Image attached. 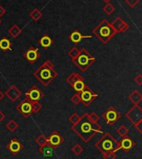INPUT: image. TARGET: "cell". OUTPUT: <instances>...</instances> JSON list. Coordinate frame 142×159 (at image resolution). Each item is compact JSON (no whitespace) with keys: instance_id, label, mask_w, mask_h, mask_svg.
Listing matches in <instances>:
<instances>
[{"instance_id":"1","label":"cell","mask_w":142,"mask_h":159,"mask_svg":"<svg viewBox=\"0 0 142 159\" xmlns=\"http://www.w3.org/2000/svg\"><path fill=\"white\" fill-rule=\"evenodd\" d=\"M87 114L88 113H86L82 116H81L80 121L76 124L73 125L72 127L73 131L78 135L84 142H90L97 133L102 132L101 128L98 124V122L94 123L91 122L87 117Z\"/></svg>"},{"instance_id":"2","label":"cell","mask_w":142,"mask_h":159,"mask_svg":"<svg viewBox=\"0 0 142 159\" xmlns=\"http://www.w3.org/2000/svg\"><path fill=\"white\" fill-rule=\"evenodd\" d=\"M58 73L54 69V65L50 60H47L33 73V76L44 87H48L57 77Z\"/></svg>"},{"instance_id":"3","label":"cell","mask_w":142,"mask_h":159,"mask_svg":"<svg viewBox=\"0 0 142 159\" xmlns=\"http://www.w3.org/2000/svg\"><path fill=\"white\" fill-rule=\"evenodd\" d=\"M93 34L100 40L102 43L106 44L111 38L116 34V32L112 28L111 23H109L106 19H103L96 28H94Z\"/></svg>"},{"instance_id":"4","label":"cell","mask_w":142,"mask_h":159,"mask_svg":"<svg viewBox=\"0 0 142 159\" xmlns=\"http://www.w3.org/2000/svg\"><path fill=\"white\" fill-rule=\"evenodd\" d=\"M95 147L101 153L106 152H116L119 151V142L114 138L111 133L106 132L95 143Z\"/></svg>"},{"instance_id":"5","label":"cell","mask_w":142,"mask_h":159,"mask_svg":"<svg viewBox=\"0 0 142 159\" xmlns=\"http://www.w3.org/2000/svg\"><path fill=\"white\" fill-rule=\"evenodd\" d=\"M72 61L82 72H85L93 64L94 62L96 61V59L87 49L82 48L80 50L76 59H74Z\"/></svg>"},{"instance_id":"6","label":"cell","mask_w":142,"mask_h":159,"mask_svg":"<svg viewBox=\"0 0 142 159\" xmlns=\"http://www.w3.org/2000/svg\"><path fill=\"white\" fill-rule=\"evenodd\" d=\"M66 82L73 87V89L76 90V93H81L87 86V84L84 83L83 77L78 73H72L70 76L66 78Z\"/></svg>"},{"instance_id":"7","label":"cell","mask_w":142,"mask_h":159,"mask_svg":"<svg viewBox=\"0 0 142 159\" xmlns=\"http://www.w3.org/2000/svg\"><path fill=\"white\" fill-rule=\"evenodd\" d=\"M102 118L108 125L112 126L121 118V114L114 107L111 106L102 114Z\"/></svg>"},{"instance_id":"8","label":"cell","mask_w":142,"mask_h":159,"mask_svg":"<svg viewBox=\"0 0 142 159\" xmlns=\"http://www.w3.org/2000/svg\"><path fill=\"white\" fill-rule=\"evenodd\" d=\"M79 94L81 97V103H82L86 107L89 106L96 98L98 97V94H95L88 86L86 87L85 89L79 93Z\"/></svg>"},{"instance_id":"9","label":"cell","mask_w":142,"mask_h":159,"mask_svg":"<svg viewBox=\"0 0 142 159\" xmlns=\"http://www.w3.org/2000/svg\"><path fill=\"white\" fill-rule=\"evenodd\" d=\"M125 118L128 119L129 121L131 122L133 124H135L138 122L142 120V108L141 106L135 105L132 107L130 110L125 113Z\"/></svg>"},{"instance_id":"10","label":"cell","mask_w":142,"mask_h":159,"mask_svg":"<svg viewBox=\"0 0 142 159\" xmlns=\"http://www.w3.org/2000/svg\"><path fill=\"white\" fill-rule=\"evenodd\" d=\"M16 109L21 113L23 117L28 118L32 114V103L25 97L16 107Z\"/></svg>"},{"instance_id":"11","label":"cell","mask_w":142,"mask_h":159,"mask_svg":"<svg viewBox=\"0 0 142 159\" xmlns=\"http://www.w3.org/2000/svg\"><path fill=\"white\" fill-rule=\"evenodd\" d=\"M25 97L27 99L31 101L32 103H35V102H39L41 99H42V97H44V94L38 86L34 85L26 92Z\"/></svg>"},{"instance_id":"12","label":"cell","mask_w":142,"mask_h":159,"mask_svg":"<svg viewBox=\"0 0 142 159\" xmlns=\"http://www.w3.org/2000/svg\"><path fill=\"white\" fill-rule=\"evenodd\" d=\"M63 142H64V138H63V136L60 134L57 131L52 132L49 134L48 137L47 138V142L54 150L58 148L59 147L63 144Z\"/></svg>"},{"instance_id":"13","label":"cell","mask_w":142,"mask_h":159,"mask_svg":"<svg viewBox=\"0 0 142 159\" xmlns=\"http://www.w3.org/2000/svg\"><path fill=\"white\" fill-rule=\"evenodd\" d=\"M40 57H41V54H40L39 50L38 48H35V47H30L23 53V58H25L29 63H34Z\"/></svg>"},{"instance_id":"14","label":"cell","mask_w":142,"mask_h":159,"mask_svg":"<svg viewBox=\"0 0 142 159\" xmlns=\"http://www.w3.org/2000/svg\"><path fill=\"white\" fill-rule=\"evenodd\" d=\"M4 95L12 102H15L21 97L22 93L15 85H11L4 93Z\"/></svg>"},{"instance_id":"15","label":"cell","mask_w":142,"mask_h":159,"mask_svg":"<svg viewBox=\"0 0 142 159\" xmlns=\"http://www.w3.org/2000/svg\"><path fill=\"white\" fill-rule=\"evenodd\" d=\"M135 145V142H134V140L126 136L122 138V139L119 142V150H123L124 152H128L134 148Z\"/></svg>"},{"instance_id":"16","label":"cell","mask_w":142,"mask_h":159,"mask_svg":"<svg viewBox=\"0 0 142 159\" xmlns=\"http://www.w3.org/2000/svg\"><path fill=\"white\" fill-rule=\"evenodd\" d=\"M7 149L13 155H17L23 149V145L17 138H13L7 145Z\"/></svg>"},{"instance_id":"17","label":"cell","mask_w":142,"mask_h":159,"mask_svg":"<svg viewBox=\"0 0 142 159\" xmlns=\"http://www.w3.org/2000/svg\"><path fill=\"white\" fill-rule=\"evenodd\" d=\"M69 38L73 43H75L76 45L78 44L84 38H91V35H82L81 32L76 29L69 35Z\"/></svg>"},{"instance_id":"18","label":"cell","mask_w":142,"mask_h":159,"mask_svg":"<svg viewBox=\"0 0 142 159\" xmlns=\"http://www.w3.org/2000/svg\"><path fill=\"white\" fill-rule=\"evenodd\" d=\"M128 99L132 103L135 104V105L141 106L140 103H141V101H142V95L139 92L138 90L133 91L131 94L129 95Z\"/></svg>"},{"instance_id":"19","label":"cell","mask_w":142,"mask_h":159,"mask_svg":"<svg viewBox=\"0 0 142 159\" xmlns=\"http://www.w3.org/2000/svg\"><path fill=\"white\" fill-rule=\"evenodd\" d=\"M53 151H54V149L52 148L48 143H46V144L41 146L39 148V152L45 157H52Z\"/></svg>"},{"instance_id":"20","label":"cell","mask_w":142,"mask_h":159,"mask_svg":"<svg viewBox=\"0 0 142 159\" xmlns=\"http://www.w3.org/2000/svg\"><path fill=\"white\" fill-rule=\"evenodd\" d=\"M38 43L41 45V47L44 49H49L53 43V40L49 37L48 35H43L42 38L39 39Z\"/></svg>"},{"instance_id":"21","label":"cell","mask_w":142,"mask_h":159,"mask_svg":"<svg viewBox=\"0 0 142 159\" xmlns=\"http://www.w3.org/2000/svg\"><path fill=\"white\" fill-rule=\"evenodd\" d=\"M12 43L7 37H4L0 40V49L3 52H7L8 50H12Z\"/></svg>"},{"instance_id":"22","label":"cell","mask_w":142,"mask_h":159,"mask_svg":"<svg viewBox=\"0 0 142 159\" xmlns=\"http://www.w3.org/2000/svg\"><path fill=\"white\" fill-rule=\"evenodd\" d=\"M8 33H9L13 38H17V37L22 33V29L19 28L17 25L15 24L13 25V26L8 30Z\"/></svg>"},{"instance_id":"23","label":"cell","mask_w":142,"mask_h":159,"mask_svg":"<svg viewBox=\"0 0 142 159\" xmlns=\"http://www.w3.org/2000/svg\"><path fill=\"white\" fill-rule=\"evenodd\" d=\"M29 16H30V17H31L32 20L37 22V21L40 20L42 17V13L39 10L38 8H34V9L30 13Z\"/></svg>"},{"instance_id":"24","label":"cell","mask_w":142,"mask_h":159,"mask_svg":"<svg viewBox=\"0 0 142 159\" xmlns=\"http://www.w3.org/2000/svg\"><path fill=\"white\" fill-rule=\"evenodd\" d=\"M123 21L124 20L121 17H117L112 23H111L112 28H114V30L116 32V33H119V28H120L121 24L123 23Z\"/></svg>"},{"instance_id":"25","label":"cell","mask_w":142,"mask_h":159,"mask_svg":"<svg viewBox=\"0 0 142 159\" xmlns=\"http://www.w3.org/2000/svg\"><path fill=\"white\" fill-rule=\"evenodd\" d=\"M116 133L119 136H121V138H124L129 134V129L125 127V125H121L116 129Z\"/></svg>"},{"instance_id":"26","label":"cell","mask_w":142,"mask_h":159,"mask_svg":"<svg viewBox=\"0 0 142 159\" xmlns=\"http://www.w3.org/2000/svg\"><path fill=\"white\" fill-rule=\"evenodd\" d=\"M6 128H7L8 130H9L12 132H14L18 128V123L14 121V119H12L10 121L8 122L7 124H6Z\"/></svg>"},{"instance_id":"27","label":"cell","mask_w":142,"mask_h":159,"mask_svg":"<svg viewBox=\"0 0 142 159\" xmlns=\"http://www.w3.org/2000/svg\"><path fill=\"white\" fill-rule=\"evenodd\" d=\"M72 152L74 153V155L79 156L81 155V153H82V152H83V148H82V146L80 145L79 143H76L72 148Z\"/></svg>"},{"instance_id":"28","label":"cell","mask_w":142,"mask_h":159,"mask_svg":"<svg viewBox=\"0 0 142 159\" xmlns=\"http://www.w3.org/2000/svg\"><path fill=\"white\" fill-rule=\"evenodd\" d=\"M103 11H104L106 14H107V15H110L112 13H114L115 11V7L113 4H110V3H108L105 5L104 7H103Z\"/></svg>"},{"instance_id":"29","label":"cell","mask_w":142,"mask_h":159,"mask_svg":"<svg viewBox=\"0 0 142 159\" xmlns=\"http://www.w3.org/2000/svg\"><path fill=\"white\" fill-rule=\"evenodd\" d=\"M35 142H37V143H38V145L40 146V147L42 145H44V144H46V143H48V142H47V138H46L44 135H42V134L39 135L38 138H36Z\"/></svg>"},{"instance_id":"30","label":"cell","mask_w":142,"mask_h":159,"mask_svg":"<svg viewBox=\"0 0 142 159\" xmlns=\"http://www.w3.org/2000/svg\"><path fill=\"white\" fill-rule=\"evenodd\" d=\"M80 50L76 47H73V49L70 50L69 52H68V56H69L70 58L72 59V60H73L74 59H76V56L78 55V53H79Z\"/></svg>"},{"instance_id":"31","label":"cell","mask_w":142,"mask_h":159,"mask_svg":"<svg viewBox=\"0 0 142 159\" xmlns=\"http://www.w3.org/2000/svg\"><path fill=\"white\" fill-rule=\"evenodd\" d=\"M80 119H81V116H79L76 113H73V114L69 117V121L73 123V125L77 123L80 121Z\"/></svg>"},{"instance_id":"32","label":"cell","mask_w":142,"mask_h":159,"mask_svg":"<svg viewBox=\"0 0 142 159\" xmlns=\"http://www.w3.org/2000/svg\"><path fill=\"white\" fill-rule=\"evenodd\" d=\"M87 117L89 118V120L91 122H92L94 123H97L99 119H100V117L96 113H88L87 114Z\"/></svg>"},{"instance_id":"33","label":"cell","mask_w":142,"mask_h":159,"mask_svg":"<svg viewBox=\"0 0 142 159\" xmlns=\"http://www.w3.org/2000/svg\"><path fill=\"white\" fill-rule=\"evenodd\" d=\"M102 157L104 159H116V152H106L102 153Z\"/></svg>"},{"instance_id":"34","label":"cell","mask_w":142,"mask_h":159,"mask_svg":"<svg viewBox=\"0 0 142 159\" xmlns=\"http://www.w3.org/2000/svg\"><path fill=\"white\" fill-rule=\"evenodd\" d=\"M42 104L39 102H35L32 103V113H37L39 111L42 109Z\"/></svg>"},{"instance_id":"35","label":"cell","mask_w":142,"mask_h":159,"mask_svg":"<svg viewBox=\"0 0 142 159\" xmlns=\"http://www.w3.org/2000/svg\"><path fill=\"white\" fill-rule=\"evenodd\" d=\"M71 101L73 102V104L78 105L81 103V97H80L79 93H76V94H74L73 97H71Z\"/></svg>"},{"instance_id":"36","label":"cell","mask_w":142,"mask_h":159,"mask_svg":"<svg viewBox=\"0 0 142 159\" xmlns=\"http://www.w3.org/2000/svg\"><path fill=\"white\" fill-rule=\"evenodd\" d=\"M129 28H130V26H129L128 24L125 21H123V23L121 24L120 28H119V33H125L128 30Z\"/></svg>"},{"instance_id":"37","label":"cell","mask_w":142,"mask_h":159,"mask_svg":"<svg viewBox=\"0 0 142 159\" xmlns=\"http://www.w3.org/2000/svg\"><path fill=\"white\" fill-rule=\"evenodd\" d=\"M125 4L131 8H135L140 2V0H125Z\"/></svg>"},{"instance_id":"38","label":"cell","mask_w":142,"mask_h":159,"mask_svg":"<svg viewBox=\"0 0 142 159\" xmlns=\"http://www.w3.org/2000/svg\"><path fill=\"white\" fill-rule=\"evenodd\" d=\"M135 83H137L139 86H141L142 85V75L140 73L137 76H135V78H134Z\"/></svg>"},{"instance_id":"39","label":"cell","mask_w":142,"mask_h":159,"mask_svg":"<svg viewBox=\"0 0 142 159\" xmlns=\"http://www.w3.org/2000/svg\"><path fill=\"white\" fill-rule=\"evenodd\" d=\"M134 128L137 130V131L140 132V133H142V120L141 121L138 122L134 124Z\"/></svg>"},{"instance_id":"40","label":"cell","mask_w":142,"mask_h":159,"mask_svg":"<svg viewBox=\"0 0 142 159\" xmlns=\"http://www.w3.org/2000/svg\"><path fill=\"white\" fill-rule=\"evenodd\" d=\"M5 14H6V9L3 6L0 5V17H3Z\"/></svg>"},{"instance_id":"41","label":"cell","mask_w":142,"mask_h":159,"mask_svg":"<svg viewBox=\"0 0 142 159\" xmlns=\"http://www.w3.org/2000/svg\"><path fill=\"white\" fill-rule=\"evenodd\" d=\"M5 118H6L5 114H4L2 111H0V122H2L4 121V119H5Z\"/></svg>"},{"instance_id":"42","label":"cell","mask_w":142,"mask_h":159,"mask_svg":"<svg viewBox=\"0 0 142 159\" xmlns=\"http://www.w3.org/2000/svg\"><path fill=\"white\" fill-rule=\"evenodd\" d=\"M4 96H5V95H4V93H3V92H2V91L0 90V102L3 100V98L4 97Z\"/></svg>"},{"instance_id":"43","label":"cell","mask_w":142,"mask_h":159,"mask_svg":"<svg viewBox=\"0 0 142 159\" xmlns=\"http://www.w3.org/2000/svg\"><path fill=\"white\" fill-rule=\"evenodd\" d=\"M102 1H103V2H105L106 4H108V3H110V2H111V0H102Z\"/></svg>"},{"instance_id":"44","label":"cell","mask_w":142,"mask_h":159,"mask_svg":"<svg viewBox=\"0 0 142 159\" xmlns=\"http://www.w3.org/2000/svg\"><path fill=\"white\" fill-rule=\"evenodd\" d=\"M1 23H2V20H1V19H0V24H1Z\"/></svg>"}]
</instances>
